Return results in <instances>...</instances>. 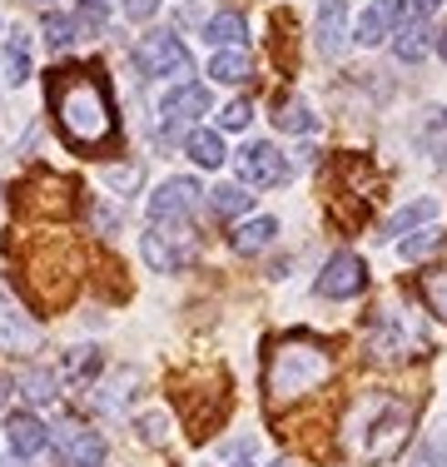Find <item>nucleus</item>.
Listing matches in <instances>:
<instances>
[{"label": "nucleus", "mask_w": 447, "mask_h": 467, "mask_svg": "<svg viewBox=\"0 0 447 467\" xmlns=\"http://www.w3.org/2000/svg\"><path fill=\"white\" fill-rule=\"evenodd\" d=\"M154 10H160V0H125L130 20H154Z\"/></svg>", "instance_id": "f704fd0d"}, {"label": "nucleus", "mask_w": 447, "mask_h": 467, "mask_svg": "<svg viewBox=\"0 0 447 467\" xmlns=\"http://www.w3.org/2000/svg\"><path fill=\"white\" fill-rule=\"evenodd\" d=\"M5 438H10V452H16L20 462L40 458V452L50 448V428H45L36 413H16V418L5 422Z\"/></svg>", "instance_id": "ddd939ff"}, {"label": "nucleus", "mask_w": 447, "mask_h": 467, "mask_svg": "<svg viewBox=\"0 0 447 467\" xmlns=\"http://www.w3.org/2000/svg\"><path fill=\"white\" fill-rule=\"evenodd\" d=\"M134 432H140L144 442H164V432H170V418H164V413H140Z\"/></svg>", "instance_id": "473e14b6"}, {"label": "nucleus", "mask_w": 447, "mask_h": 467, "mask_svg": "<svg viewBox=\"0 0 447 467\" xmlns=\"http://www.w3.org/2000/svg\"><path fill=\"white\" fill-rule=\"evenodd\" d=\"M209 75H214L219 85H244L254 75V65H249V55H244V50H219L214 60H209Z\"/></svg>", "instance_id": "393cba45"}, {"label": "nucleus", "mask_w": 447, "mask_h": 467, "mask_svg": "<svg viewBox=\"0 0 447 467\" xmlns=\"http://www.w3.org/2000/svg\"><path fill=\"white\" fill-rule=\"evenodd\" d=\"M438 55H442V60H447V30H442V36H438Z\"/></svg>", "instance_id": "58836bf2"}, {"label": "nucleus", "mask_w": 447, "mask_h": 467, "mask_svg": "<svg viewBox=\"0 0 447 467\" xmlns=\"http://www.w3.org/2000/svg\"><path fill=\"white\" fill-rule=\"evenodd\" d=\"M50 109H55V125H60L65 144L80 150V154L109 150L120 135L109 85L99 80V70H89V65H65V70L50 75Z\"/></svg>", "instance_id": "f257e3e1"}, {"label": "nucleus", "mask_w": 447, "mask_h": 467, "mask_svg": "<svg viewBox=\"0 0 447 467\" xmlns=\"http://www.w3.org/2000/svg\"><path fill=\"white\" fill-rule=\"evenodd\" d=\"M75 20H80V30H89V36H99V30H105V20H109V0H80Z\"/></svg>", "instance_id": "7c9ffc66"}, {"label": "nucleus", "mask_w": 447, "mask_h": 467, "mask_svg": "<svg viewBox=\"0 0 447 467\" xmlns=\"http://www.w3.org/2000/svg\"><path fill=\"white\" fill-rule=\"evenodd\" d=\"M184 150H189V160H194L199 170H219V164L229 160V150H224V140L214 135V130H189Z\"/></svg>", "instance_id": "6ab92c4d"}, {"label": "nucleus", "mask_w": 447, "mask_h": 467, "mask_svg": "<svg viewBox=\"0 0 447 467\" xmlns=\"http://www.w3.org/2000/svg\"><path fill=\"white\" fill-rule=\"evenodd\" d=\"M144 264H150L154 274H179L189 259H194V234L179 229V224H154L144 234Z\"/></svg>", "instance_id": "39448f33"}, {"label": "nucleus", "mask_w": 447, "mask_h": 467, "mask_svg": "<svg viewBox=\"0 0 447 467\" xmlns=\"http://www.w3.org/2000/svg\"><path fill=\"white\" fill-rule=\"evenodd\" d=\"M418 288H422V304L432 308V314L447 324V269L438 264V269H428V274H418Z\"/></svg>", "instance_id": "cd10ccee"}, {"label": "nucleus", "mask_w": 447, "mask_h": 467, "mask_svg": "<svg viewBox=\"0 0 447 467\" xmlns=\"http://www.w3.org/2000/svg\"><path fill=\"white\" fill-rule=\"evenodd\" d=\"M130 383H134V373L125 368V373H120V378H115V383H109V388H105V398H99V408H125V398H130V393H125V388H130Z\"/></svg>", "instance_id": "72a5a7b5"}, {"label": "nucleus", "mask_w": 447, "mask_h": 467, "mask_svg": "<svg viewBox=\"0 0 447 467\" xmlns=\"http://www.w3.org/2000/svg\"><path fill=\"white\" fill-rule=\"evenodd\" d=\"M99 348H89V343H80V348H70L65 353V363H60V378L65 383H89V378L99 373Z\"/></svg>", "instance_id": "b1692460"}, {"label": "nucleus", "mask_w": 447, "mask_h": 467, "mask_svg": "<svg viewBox=\"0 0 447 467\" xmlns=\"http://www.w3.org/2000/svg\"><path fill=\"white\" fill-rule=\"evenodd\" d=\"M55 388H60V383H55L50 368H26V373H20V393H26L30 403H50Z\"/></svg>", "instance_id": "c756f323"}, {"label": "nucleus", "mask_w": 447, "mask_h": 467, "mask_svg": "<svg viewBox=\"0 0 447 467\" xmlns=\"http://www.w3.org/2000/svg\"><path fill=\"white\" fill-rule=\"evenodd\" d=\"M0 338L16 343V348H20V343H36V324L10 304V294H0Z\"/></svg>", "instance_id": "5701e85b"}, {"label": "nucleus", "mask_w": 447, "mask_h": 467, "mask_svg": "<svg viewBox=\"0 0 447 467\" xmlns=\"http://www.w3.org/2000/svg\"><path fill=\"white\" fill-rule=\"evenodd\" d=\"M60 448H65V462L70 467H99L105 462V438L80 428V422H65L60 428Z\"/></svg>", "instance_id": "4468645a"}, {"label": "nucleus", "mask_w": 447, "mask_h": 467, "mask_svg": "<svg viewBox=\"0 0 447 467\" xmlns=\"http://www.w3.org/2000/svg\"><path fill=\"white\" fill-rule=\"evenodd\" d=\"M239 180L244 184H259V189H274L288 180V160L274 150V144H249L239 154Z\"/></svg>", "instance_id": "9d476101"}, {"label": "nucleus", "mask_w": 447, "mask_h": 467, "mask_svg": "<svg viewBox=\"0 0 447 467\" xmlns=\"http://www.w3.org/2000/svg\"><path fill=\"white\" fill-rule=\"evenodd\" d=\"M393 50H398V60H402V65H418V60H422V55H428V50H432V30H428V26H422V16H418V20H412V26H402V30H398V40H393Z\"/></svg>", "instance_id": "412c9836"}, {"label": "nucleus", "mask_w": 447, "mask_h": 467, "mask_svg": "<svg viewBox=\"0 0 447 467\" xmlns=\"http://www.w3.org/2000/svg\"><path fill=\"white\" fill-rule=\"evenodd\" d=\"M134 65H140L144 75H170V80H184V75L194 70L189 50L179 46V36H170V30H154V36H144L140 46H134Z\"/></svg>", "instance_id": "423d86ee"}, {"label": "nucleus", "mask_w": 447, "mask_h": 467, "mask_svg": "<svg viewBox=\"0 0 447 467\" xmlns=\"http://www.w3.org/2000/svg\"><path fill=\"white\" fill-rule=\"evenodd\" d=\"M209 109V90L204 85H194V80H179L170 95H164V105H160V119H164V135H179V130H194V119Z\"/></svg>", "instance_id": "0eeeda50"}, {"label": "nucleus", "mask_w": 447, "mask_h": 467, "mask_svg": "<svg viewBox=\"0 0 447 467\" xmlns=\"http://www.w3.org/2000/svg\"><path fill=\"white\" fill-rule=\"evenodd\" d=\"M10 403V378H0V408Z\"/></svg>", "instance_id": "4c0bfd02"}, {"label": "nucleus", "mask_w": 447, "mask_h": 467, "mask_svg": "<svg viewBox=\"0 0 447 467\" xmlns=\"http://www.w3.org/2000/svg\"><path fill=\"white\" fill-rule=\"evenodd\" d=\"M408 467H438V448H418V458H412Z\"/></svg>", "instance_id": "c9c22d12"}, {"label": "nucleus", "mask_w": 447, "mask_h": 467, "mask_svg": "<svg viewBox=\"0 0 447 467\" xmlns=\"http://www.w3.org/2000/svg\"><path fill=\"white\" fill-rule=\"evenodd\" d=\"M249 204H254L249 184H219L214 194H209V209H214V219H239V214H249Z\"/></svg>", "instance_id": "4be33fe9"}, {"label": "nucleus", "mask_w": 447, "mask_h": 467, "mask_svg": "<svg viewBox=\"0 0 447 467\" xmlns=\"http://www.w3.org/2000/svg\"><path fill=\"white\" fill-rule=\"evenodd\" d=\"M234 467H254V462H234Z\"/></svg>", "instance_id": "79ce46f5"}, {"label": "nucleus", "mask_w": 447, "mask_h": 467, "mask_svg": "<svg viewBox=\"0 0 447 467\" xmlns=\"http://www.w3.org/2000/svg\"><path fill=\"white\" fill-rule=\"evenodd\" d=\"M274 467H298V462H288V458H278V462H274Z\"/></svg>", "instance_id": "ea45409f"}, {"label": "nucleus", "mask_w": 447, "mask_h": 467, "mask_svg": "<svg viewBox=\"0 0 447 467\" xmlns=\"http://www.w3.org/2000/svg\"><path fill=\"white\" fill-rule=\"evenodd\" d=\"M274 125L284 130V135H313V125H318V119H313V109L304 105V99H284V105H278V115H274Z\"/></svg>", "instance_id": "bb28decb"}, {"label": "nucleus", "mask_w": 447, "mask_h": 467, "mask_svg": "<svg viewBox=\"0 0 447 467\" xmlns=\"http://www.w3.org/2000/svg\"><path fill=\"white\" fill-rule=\"evenodd\" d=\"M338 358H333L328 343L308 338V333H288L268 348V368H264V393H268V408H284L294 398L313 393L318 383H328Z\"/></svg>", "instance_id": "f03ea898"}, {"label": "nucleus", "mask_w": 447, "mask_h": 467, "mask_svg": "<svg viewBox=\"0 0 447 467\" xmlns=\"http://www.w3.org/2000/svg\"><path fill=\"white\" fill-rule=\"evenodd\" d=\"M313 30H318V50L328 55V60L348 50V0H323V5H318V26H313Z\"/></svg>", "instance_id": "f8f14e48"}, {"label": "nucleus", "mask_w": 447, "mask_h": 467, "mask_svg": "<svg viewBox=\"0 0 447 467\" xmlns=\"http://www.w3.org/2000/svg\"><path fill=\"white\" fill-rule=\"evenodd\" d=\"M368 438H363V458L368 462H393L402 448L412 442V413L402 403H378V413L368 418Z\"/></svg>", "instance_id": "20e7f679"}, {"label": "nucleus", "mask_w": 447, "mask_h": 467, "mask_svg": "<svg viewBox=\"0 0 447 467\" xmlns=\"http://www.w3.org/2000/svg\"><path fill=\"white\" fill-rule=\"evenodd\" d=\"M418 150L432 154V164H447V109H422L418 115Z\"/></svg>", "instance_id": "2eb2a0df"}, {"label": "nucleus", "mask_w": 447, "mask_h": 467, "mask_svg": "<svg viewBox=\"0 0 447 467\" xmlns=\"http://www.w3.org/2000/svg\"><path fill=\"white\" fill-rule=\"evenodd\" d=\"M254 119V109H249V99H229V105L219 109V130H244Z\"/></svg>", "instance_id": "2f4dec72"}, {"label": "nucleus", "mask_w": 447, "mask_h": 467, "mask_svg": "<svg viewBox=\"0 0 447 467\" xmlns=\"http://www.w3.org/2000/svg\"><path fill=\"white\" fill-rule=\"evenodd\" d=\"M204 40H209V46H219V50H244V40H249V26H244L239 10H219V16H209Z\"/></svg>", "instance_id": "f3484780"}, {"label": "nucleus", "mask_w": 447, "mask_h": 467, "mask_svg": "<svg viewBox=\"0 0 447 467\" xmlns=\"http://www.w3.org/2000/svg\"><path fill=\"white\" fill-rule=\"evenodd\" d=\"M199 194H204L199 180H164L150 194V219H154V224H184V219L194 214Z\"/></svg>", "instance_id": "1a4fd4ad"}, {"label": "nucleus", "mask_w": 447, "mask_h": 467, "mask_svg": "<svg viewBox=\"0 0 447 467\" xmlns=\"http://www.w3.org/2000/svg\"><path fill=\"white\" fill-rule=\"evenodd\" d=\"M398 26H402V0H373V5L358 16V46H378V40H388V36H398Z\"/></svg>", "instance_id": "9b49d317"}, {"label": "nucleus", "mask_w": 447, "mask_h": 467, "mask_svg": "<svg viewBox=\"0 0 447 467\" xmlns=\"http://www.w3.org/2000/svg\"><path fill=\"white\" fill-rule=\"evenodd\" d=\"M0 65H5V85H26L30 80V36H26V30H16V36L5 40Z\"/></svg>", "instance_id": "aec40b11"}, {"label": "nucleus", "mask_w": 447, "mask_h": 467, "mask_svg": "<svg viewBox=\"0 0 447 467\" xmlns=\"http://www.w3.org/2000/svg\"><path fill=\"white\" fill-rule=\"evenodd\" d=\"M278 239V219H249V224H239L229 234V244H234V254H259V249H268V244Z\"/></svg>", "instance_id": "a211bd4d"}, {"label": "nucleus", "mask_w": 447, "mask_h": 467, "mask_svg": "<svg viewBox=\"0 0 447 467\" xmlns=\"http://www.w3.org/2000/svg\"><path fill=\"white\" fill-rule=\"evenodd\" d=\"M318 298H358L368 288V269H363V259L358 254H333L328 264H323V274H318Z\"/></svg>", "instance_id": "6e6552de"}, {"label": "nucleus", "mask_w": 447, "mask_h": 467, "mask_svg": "<svg viewBox=\"0 0 447 467\" xmlns=\"http://www.w3.org/2000/svg\"><path fill=\"white\" fill-rule=\"evenodd\" d=\"M447 0H418V16H432V10H442Z\"/></svg>", "instance_id": "e433bc0d"}, {"label": "nucleus", "mask_w": 447, "mask_h": 467, "mask_svg": "<svg viewBox=\"0 0 447 467\" xmlns=\"http://www.w3.org/2000/svg\"><path fill=\"white\" fill-rule=\"evenodd\" d=\"M40 26H45V40H50L55 50H65L75 36H80V20H75V16H60V10H45Z\"/></svg>", "instance_id": "c85d7f7f"}, {"label": "nucleus", "mask_w": 447, "mask_h": 467, "mask_svg": "<svg viewBox=\"0 0 447 467\" xmlns=\"http://www.w3.org/2000/svg\"><path fill=\"white\" fill-rule=\"evenodd\" d=\"M0 467H16V462H5V458H0Z\"/></svg>", "instance_id": "a19ab883"}, {"label": "nucleus", "mask_w": 447, "mask_h": 467, "mask_svg": "<svg viewBox=\"0 0 447 467\" xmlns=\"http://www.w3.org/2000/svg\"><path fill=\"white\" fill-rule=\"evenodd\" d=\"M368 348L383 363H402V358H412V353H428V333H422V324L412 314L383 308V314H373V324H368Z\"/></svg>", "instance_id": "7ed1b4c3"}, {"label": "nucleus", "mask_w": 447, "mask_h": 467, "mask_svg": "<svg viewBox=\"0 0 447 467\" xmlns=\"http://www.w3.org/2000/svg\"><path fill=\"white\" fill-rule=\"evenodd\" d=\"M447 244V234L438 224H422L418 234H408V239H398V249H402V259L408 264H418V259H428V254H438Z\"/></svg>", "instance_id": "a878e982"}, {"label": "nucleus", "mask_w": 447, "mask_h": 467, "mask_svg": "<svg viewBox=\"0 0 447 467\" xmlns=\"http://www.w3.org/2000/svg\"><path fill=\"white\" fill-rule=\"evenodd\" d=\"M432 219H438V199H412V204H402L398 214L388 219L378 239H402V234H412V229L432 224Z\"/></svg>", "instance_id": "dca6fc26"}]
</instances>
